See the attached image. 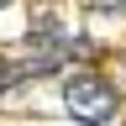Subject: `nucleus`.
Wrapping results in <instances>:
<instances>
[{
  "instance_id": "obj_2",
  "label": "nucleus",
  "mask_w": 126,
  "mask_h": 126,
  "mask_svg": "<svg viewBox=\"0 0 126 126\" xmlns=\"http://www.w3.org/2000/svg\"><path fill=\"white\" fill-rule=\"evenodd\" d=\"M0 5H5V0H0Z\"/></svg>"
},
{
  "instance_id": "obj_1",
  "label": "nucleus",
  "mask_w": 126,
  "mask_h": 126,
  "mask_svg": "<svg viewBox=\"0 0 126 126\" xmlns=\"http://www.w3.org/2000/svg\"><path fill=\"white\" fill-rule=\"evenodd\" d=\"M63 105H68L74 121L100 126V121H110V110H116V89H110L100 74H68V84H63Z\"/></svg>"
}]
</instances>
